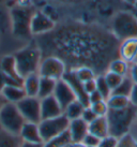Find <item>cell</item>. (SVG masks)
Returning <instances> with one entry per match:
<instances>
[{"label":"cell","instance_id":"40","mask_svg":"<svg viewBox=\"0 0 137 147\" xmlns=\"http://www.w3.org/2000/svg\"><path fill=\"white\" fill-rule=\"evenodd\" d=\"M44 143H29V142H23L20 147H43Z\"/></svg>","mask_w":137,"mask_h":147},{"label":"cell","instance_id":"12","mask_svg":"<svg viewBox=\"0 0 137 147\" xmlns=\"http://www.w3.org/2000/svg\"><path fill=\"white\" fill-rule=\"evenodd\" d=\"M63 114V109L61 107L57 99L52 96L41 99V115L42 119L54 118Z\"/></svg>","mask_w":137,"mask_h":147},{"label":"cell","instance_id":"6","mask_svg":"<svg viewBox=\"0 0 137 147\" xmlns=\"http://www.w3.org/2000/svg\"><path fill=\"white\" fill-rule=\"evenodd\" d=\"M33 13L26 8H17L12 11L13 33L18 38H28L31 36L30 24Z\"/></svg>","mask_w":137,"mask_h":147},{"label":"cell","instance_id":"29","mask_svg":"<svg viewBox=\"0 0 137 147\" xmlns=\"http://www.w3.org/2000/svg\"><path fill=\"white\" fill-rule=\"evenodd\" d=\"M104 76H105V80H106L107 84H108V86L110 87V89L113 90V91L117 88L118 86L120 85L121 82H122L123 78H124V76L119 75V74H117V73H113L111 71H107V72L104 74Z\"/></svg>","mask_w":137,"mask_h":147},{"label":"cell","instance_id":"26","mask_svg":"<svg viewBox=\"0 0 137 147\" xmlns=\"http://www.w3.org/2000/svg\"><path fill=\"white\" fill-rule=\"evenodd\" d=\"M74 72H75L76 76L78 78V80L81 83L88 82V81L94 80V78H97L94 70L92 68H90V67H87V65H81V67H78V68H76V69L74 70Z\"/></svg>","mask_w":137,"mask_h":147},{"label":"cell","instance_id":"34","mask_svg":"<svg viewBox=\"0 0 137 147\" xmlns=\"http://www.w3.org/2000/svg\"><path fill=\"white\" fill-rule=\"evenodd\" d=\"M7 85H20V84L16 83L15 81H13L12 78H10L8 75H5L3 71L1 70V67H0V92L4 88V86Z\"/></svg>","mask_w":137,"mask_h":147},{"label":"cell","instance_id":"10","mask_svg":"<svg viewBox=\"0 0 137 147\" xmlns=\"http://www.w3.org/2000/svg\"><path fill=\"white\" fill-rule=\"evenodd\" d=\"M55 27V22L52 18L42 12H34L31 18L30 30L31 34H42L50 31Z\"/></svg>","mask_w":137,"mask_h":147},{"label":"cell","instance_id":"20","mask_svg":"<svg viewBox=\"0 0 137 147\" xmlns=\"http://www.w3.org/2000/svg\"><path fill=\"white\" fill-rule=\"evenodd\" d=\"M57 82L58 81L54 80V78L41 76L38 97L40 99H43L46 98V97H49V96H52L54 92H55V89H56Z\"/></svg>","mask_w":137,"mask_h":147},{"label":"cell","instance_id":"43","mask_svg":"<svg viewBox=\"0 0 137 147\" xmlns=\"http://www.w3.org/2000/svg\"><path fill=\"white\" fill-rule=\"evenodd\" d=\"M136 126H137V123H136ZM136 128H137V127H136ZM130 133H131V134L133 135L134 139H135V140L137 141V131H134V132H130Z\"/></svg>","mask_w":137,"mask_h":147},{"label":"cell","instance_id":"35","mask_svg":"<svg viewBox=\"0 0 137 147\" xmlns=\"http://www.w3.org/2000/svg\"><path fill=\"white\" fill-rule=\"evenodd\" d=\"M100 141H101V139H99L97 136L91 134V133H88V134L85 136V139L83 140L81 143L85 144L87 147H97V146H99Z\"/></svg>","mask_w":137,"mask_h":147},{"label":"cell","instance_id":"9","mask_svg":"<svg viewBox=\"0 0 137 147\" xmlns=\"http://www.w3.org/2000/svg\"><path fill=\"white\" fill-rule=\"evenodd\" d=\"M54 97L57 99V101L59 102V104L63 109V111H64V109L68 104H71L73 101L77 100L76 94H74V91L71 88V86L68 85L63 78H61V80H59L57 82L56 89H55V92H54Z\"/></svg>","mask_w":137,"mask_h":147},{"label":"cell","instance_id":"22","mask_svg":"<svg viewBox=\"0 0 137 147\" xmlns=\"http://www.w3.org/2000/svg\"><path fill=\"white\" fill-rule=\"evenodd\" d=\"M86 106L78 100L73 101L71 104H68L63 111V114L68 117L70 120H74V119L81 118L83 112L85 110Z\"/></svg>","mask_w":137,"mask_h":147},{"label":"cell","instance_id":"42","mask_svg":"<svg viewBox=\"0 0 137 147\" xmlns=\"http://www.w3.org/2000/svg\"><path fill=\"white\" fill-rule=\"evenodd\" d=\"M5 103H7V101H5L3 97H2L1 94H0V110H1V107H2V106H3L4 104H5Z\"/></svg>","mask_w":137,"mask_h":147},{"label":"cell","instance_id":"28","mask_svg":"<svg viewBox=\"0 0 137 147\" xmlns=\"http://www.w3.org/2000/svg\"><path fill=\"white\" fill-rule=\"evenodd\" d=\"M95 81H97V90L102 94V97L105 100H107L113 94V90L110 89V87L106 82L105 76L104 75H99V76H97Z\"/></svg>","mask_w":137,"mask_h":147},{"label":"cell","instance_id":"5","mask_svg":"<svg viewBox=\"0 0 137 147\" xmlns=\"http://www.w3.org/2000/svg\"><path fill=\"white\" fill-rule=\"evenodd\" d=\"M68 125H70V119L64 114L54 118L42 119L39 123V129L43 143H46L52 138L63 133L68 129Z\"/></svg>","mask_w":137,"mask_h":147},{"label":"cell","instance_id":"38","mask_svg":"<svg viewBox=\"0 0 137 147\" xmlns=\"http://www.w3.org/2000/svg\"><path fill=\"white\" fill-rule=\"evenodd\" d=\"M129 76L132 78L134 84H137V63H132V65L130 67Z\"/></svg>","mask_w":137,"mask_h":147},{"label":"cell","instance_id":"25","mask_svg":"<svg viewBox=\"0 0 137 147\" xmlns=\"http://www.w3.org/2000/svg\"><path fill=\"white\" fill-rule=\"evenodd\" d=\"M71 143H72V140H71V135H70L68 129L63 133L57 135L55 138H52V140L47 141L46 143H44L43 147H66Z\"/></svg>","mask_w":137,"mask_h":147},{"label":"cell","instance_id":"2","mask_svg":"<svg viewBox=\"0 0 137 147\" xmlns=\"http://www.w3.org/2000/svg\"><path fill=\"white\" fill-rule=\"evenodd\" d=\"M15 61L20 76L25 78L30 74L39 73L41 65V52L34 46H27L20 49L15 55Z\"/></svg>","mask_w":137,"mask_h":147},{"label":"cell","instance_id":"32","mask_svg":"<svg viewBox=\"0 0 137 147\" xmlns=\"http://www.w3.org/2000/svg\"><path fill=\"white\" fill-rule=\"evenodd\" d=\"M118 141H119L118 138L109 134L101 139L100 143H99V147H117Z\"/></svg>","mask_w":137,"mask_h":147},{"label":"cell","instance_id":"17","mask_svg":"<svg viewBox=\"0 0 137 147\" xmlns=\"http://www.w3.org/2000/svg\"><path fill=\"white\" fill-rule=\"evenodd\" d=\"M137 52V38L123 40L119 47V56L128 62H133Z\"/></svg>","mask_w":137,"mask_h":147},{"label":"cell","instance_id":"15","mask_svg":"<svg viewBox=\"0 0 137 147\" xmlns=\"http://www.w3.org/2000/svg\"><path fill=\"white\" fill-rule=\"evenodd\" d=\"M20 139L23 142H29V143H43L41 138L39 123H28L26 121L25 125L21 128V131L19 133Z\"/></svg>","mask_w":137,"mask_h":147},{"label":"cell","instance_id":"23","mask_svg":"<svg viewBox=\"0 0 137 147\" xmlns=\"http://www.w3.org/2000/svg\"><path fill=\"white\" fill-rule=\"evenodd\" d=\"M106 102L110 110H122V109H125L129 105H131L129 97L113 94H111V96L106 100Z\"/></svg>","mask_w":137,"mask_h":147},{"label":"cell","instance_id":"31","mask_svg":"<svg viewBox=\"0 0 137 147\" xmlns=\"http://www.w3.org/2000/svg\"><path fill=\"white\" fill-rule=\"evenodd\" d=\"M117 147H137V141L131 133H128L119 139Z\"/></svg>","mask_w":137,"mask_h":147},{"label":"cell","instance_id":"33","mask_svg":"<svg viewBox=\"0 0 137 147\" xmlns=\"http://www.w3.org/2000/svg\"><path fill=\"white\" fill-rule=\"evenodd\" d=\"M99 116H97L95 113H94V111L90 107V105L89 106H86L85 110H84V112H83V115H81V118L85 120L86 123H92L94 119H97Z\"/></svg>","mask_w":137,"mask_h":147},{"label":"cell","instance_id":"24","mask_svg":"<svg viewBox=\"0 0 137 147\" xmlns=\"http://www.w3.org/2000/svg\"><path fill=\"white\" fill-rule=\"evenodd\" d=\"M108 71H111L113 73H117L122 76H126V75H129L130 72L129 62L123 60L122 58L113 59L108 65Z\"/></svg>","mask_w":137,"mask_h":147},{"label":"cell","instance_id":"11","mask_svg":"<svg viewBox=\"0 0 137 147\" xmlns=\"http://www.w3.org/2000/svg\"><path fill=\"white\" fill-rule=\"evenodd\" d=\"M62 78L71 86V88L73 89L74 94H76L77 100L81 101L85 106H89L88 94H86L85 89H84V84L78 80V78H77L75 72H74V70L66 71Z\"/></svg>","mask_w":137,"mask_h":147},{"label":"cell","instance_id":"39","mask_svg":"<svg viewBox=\"0 0 137 147\" xmlns=\"http://www.w3.org/2000/svg\"><path fill=\"white\" fill-rule=\"evenodd\" d=\"M130 101H131V104L137 107V84H134L133 89L131 91V94H130Z\"/></svg>","mask_w":137,"mask_h":147},{"label":"cell","instance_id":"18","mask_svg":"<svg viewBox=\"0 0 137 147\" xmlns=\"http://www.w3.org/2000/svg\"><path fill=\"white\" fill-rule=\"evenodd\" d=\"M89 133L95 135L99 139H103L105 136L109 135L108 123H107L106 116L97 117L92 123H89Z\"/></svg>","mask_w":137,"mask_h":147},{"label":"cell","instance_id":"4","mask_svg":"<svg viewBox=\"0 0 137 147\" xmlns=\"http://www.w3.org/2000/svg\"><path fill=\"white\" fill-rule=\"evenodd\" d=\"M113 30L122 40L137 38V18L131 13H118L113 21Z\"/></svg>","mask_w":137,"mask_h":147},{"label":"cell","instance_id":"8","mask_svg":"<svg viewBox=\"0 0 137 147\" xmlns=\"http://www.w3.org/2000/svg\"><path fill=\"white\" fill-rule=\"evenodd\" d=\"M23 117L28 123H39L42 120L41 115V99L39 97H25L16 103Z\"/></svg>","mask_w":137,"mask_h":147},{"label":"cell","instance_id":"36","mask_svg":"<svg viewBox=\"0 0 137 147\" xmlns=\"http://www.w3.org/2000/svg\"><path fill=\"white\" fill-rule=\"evenodd\" d=\"M95 78H94V80H91V81H88V82L83 83V84H84V89H85L86 94H88V96L90 94H92L93 91L97 90V81H95Z\"/></svg>","mask_w":137,"mask_h":147},{"label":"cell","instance_id":"44","mask_svg":"<svg viewBox=\"0 0 137 147\" xmlns=\"http://www.w3.org/2000/svg\"><path fill=\"white\" fill-rule=\"evenodd\" d=\"M126 2H129V3H131V4H133V3H136L137 2V0H125Z\"/></svg>","mask_w":137,"mask_h":147},{"label":"cell","instance_id":"30","mask_svg":"<svg viewBox=\"0 0 137 147\" xmlns=\"http://www.w3.org/2000/svg\"><path fill=\"white\" fill-rule=\"evenodd\" d=\"M90 107L94 111V113H95L99 117H104V116H106L109 110L106 100H102V101H99V102H97V103L90 104Z\"/></svg>","mask_w":137,"mask_h":147},{"label":"cell","instance_id":"3","mask_svg":"<svg viewBox=\"0 0 137 147\" xmlns=\"http://www.w3.org/2000/svg\"><path fill=\"white\" fill-rule=\"evenodd\" d=\"M26 120L14 103L7 102L0 110V126L4 130L15 135H19Z\"/></svg>","mask_w":137,"mask_h":147},{"label":"cell","instance_id":"21","mask_svg":"<svg viewBox=\"0 0 137 147\" xmlns=\"http://www.w3.org/2000/svg\"><path fill=\"white\" fill-rule=\"evenodd\" d=\"M21 143L19 135L12 134L0 126V147H20Z\"/></svg>","mask_w":137,"mask_h":147},{"label":"cell","instance_id":"16","mask_svg":"<svg viewBox=\"0 0 137 147\" xmlns=\"http://www.w3.org/2000/svg\"><path fill=\"white\" fill-rule=\"evenodd\" d=\"M0 94L4 98L7 102L14 103L16 104L19 101H21L27 94L25 92L24 88L21 85H7L1 90Z\"/></svg>","mask_w":137,"mask_h":147},{"label":"cell","instance_id":"45","mask_svg":"<svg viewBox=\"0 0 137 147\" xmlns=\"http://www.w3.org/2000/svg\"><path fill=\"white\" fill-rule=\"evenodd\" d=\"M132 63H137V52H136V54H135V57H134V60Z\"/></svg>","mask_w":137,"mask_h":147},{"label":"cell","instance_id":"46","mask_svg":"<svg viewBox=\"0 0 137 147\" xmlns=\"http://www.w3.org/2000/svg\"><path fill=\"white\" fill-rule=\"evenodd\" d=\"M97 147H99V146H97Z\"/></svg>","mask_w":137,"mask_h":147},{"label":"cell","instance_id":"1","mask_svg":"<svg viewBox=\"0 0 137 147\" xmlns=\"http://www.w3.org/2000/svg\"><path fill=\"white\" fill-rule=\"evenodd\" d=\"M109 134L118 139L131 132L136 119V106L129 105L122 110H108L106 115Z\"/></svg>","mask_w":137,"mask_h":147},{"label":"cell","instance_id":"14","mask_svg":"<svg viewBox=\"0 0 137 147\" xmlns=\"http://www.w3.org/2000/svg\"><path fill=\"white\" fill-rule=\"evenodd\" d=\"M0 67H1V70L3 71L5 75H8L9 78H12L13 81H15L20 85H23L24 78L18 73L14 56H4L1 58L0 59Z\"/></svg>","mask_w":137,"mask_h":147},{"label":"cell","instance_id":"19","mask_svg":"<svg viewBox=\"0 0 137 147\" xmlns=\"http://www.w3.org/2000/svg\"><path fill=\"white\" fill-rule=\"evenodd\" d=\"M40 74H30L24 78L23 88L28 97H38L39 94V86H40Z\"/></svg>","mask_w":137,"mask_h":147},{"label":"cell","instance_id":"41","mask_svg":"<svg viewBox=\"0 0 137 147\" xmlns=\"http://www.w3.org/2000/svg\"><path fill=\"white\" fill-rule=\"evenodd\" d=\"M66 147H87V146L83 143H71V144H68Z\"/></svg>","mask_w":137,"mask_h":147},{"label":"cell","instance_id":"37","mask_svg":"<svg viewBox=\"0 0 137 147\" xmlns=\"http://www.w3.org/2000/svg\"><path fill=\"white\" fill-rule=\"evenodd\" d=\"M88 99H89V105L90 104H93V103H97L99 101H102V100H105L103 97H102V94L95 90V91H93L92 94H90L88 96Z\"/></svg>","mask_w":137,"mask_h":147},{"label":"cell","instance_id":"27","mask_svg":"<svg viewBox=\"0 0 137 147\" xmlns=\"http://www.w3.org/2000/svg\"><path fill=\"white\" fill-rule=\"evenodd\" d=\"M134 82L132 81V78H130L129 75L124 76L123 81L121 82V84L118 86L116 89L113 91V94H120V96H125V97H130L131 91L133 89Z\"/></svg>","mask_w":137,"mask_h":147},{"label":"cell","instance_id":"13","mask_svg":"<svg viewBox=\"0 0 137 147\" xmlns=\"http://www.w3.org/2000/svg\"><path fill=\"white\" fill-rule=\"evenodd\" d=\"M68 132L71 135L72 143H81L86 135L89 133V123H86L81 117L70 120Z\"/></svg>","mask_w":137,"mask_h":147},{"label":"cell","instance_id":"7","mask_svg":"<svg viewBox=\"0 0 137 147\" xmlns=\"http://www.w3.org/2000/svg\"><path fill=\"white\" fill-rule=\"evenodd\" d=\"M68 70L64 61L56 56H48L42 59L39 68V74L40 76L54 78L56 81H59L63 78Z\"/></svg>","mask_w":137,"mask_h":147}]
</instances>
